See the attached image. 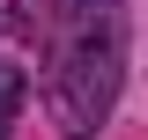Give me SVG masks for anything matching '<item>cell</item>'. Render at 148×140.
Returning a JSON list of instances; mask_svg holds the SVG:
<instances>
[{"label": "cell", "mask_w": 148, "mask_h": 140, "mask_svg": "<svg viewBox=\"0 0 148 140\" xmlns=\"http://www.w3.org/2000/svg\"><path fill=\"white\" fill-rule=\"evenodd\" d=\"M52 30L59 37H52L45 103L67 140H89V133H104L119 81H126V0H59Z\"/></svg>", "instance_id": "cell-1"}, {"label": "cell", "mask_w": 148, "mask_h": 140, "mask_svg": "<svg viewBox=\"0 0 148 140\" xmlns=\"http://www.w3.org/2000/svg\"><path fill=\"white\" fill-rule=\"evenodd\" d=\"M22 103H30V74H22L15 59H0V133L22 118Z\"/></svg>", "instance_id": "cell-2"}]
</instances>
